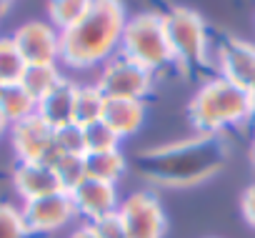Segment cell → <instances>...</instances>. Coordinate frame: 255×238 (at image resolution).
Listing matches in <instances>:
<instances>
[{"label": "cell", "mask_w": 255, "mask_h": 238, "mask_svg": "<svg viewBox=\"0 0 255 238\" xmlns=\"http://www.w3.org/2000/svg\"><path fill=\"white\" fill-rule=\"evenodd\" d=\"M125 23L123 0H93L90 10L60 33V65L68 70H98L118 55Z\"/></svg>", "instance_id": "obj_1"}, {"label": "cell", "mask_w": 255, "mask_h": 238, "mask_svg": "<svg viewBox=\"0 0 255 238\" xmlns=\"http://www.w3.org/2000/svg\"><path fill=\"white\" fill-rule=\"evenodd\" d=\"M188 115L198 136L213 138L225 128H240L255 121V100L248 90L213 75L190 98Z\"/></svg>", "instance_id": "obj_2"}, {"label": "cell", "mask_w": 255, "mask_h": 238, "mask_svg": "<svg viewBox=\"0 0 255 238\" xmlns=\"http://www.w3.org/2000/svg\"><path fill=\"white\" fill-rule=\"evenodd\" d=\"M163 15L165 38L173 53V65L193 73L210 63V35L203 15L185 5H173Z\"/></svg>", "instance_id": "obj_3"}, {"label": "cell", "mask_w": 255, "mask_h": 238, "mask_svg": "<svg viewBox=\"0 0 255 238\" xmlns=\"http://www.w3.org/2000/svg\"><path fill=\"white\" fill-rule=\"evenodd\" d=\"M118 53L148 68L150 73H160L163 68L173 65V53L165 38L163 15L158 10H143L135 15H128Z\"/></svg>", "instance_id": "obj_4"}, {"label": "cell", "mask_w": 255, "mask_h": 238, "mask_svg": "<svg viewBox=\"0 0 255 238\" xmlns=\"http://www.w3.org/2000/svg\"><path fill=\"white\" fill-rule=\"evenodd\" d=\"M95 85L105 98L145 100L155 88V73L118 53L95 70Z\"/></svg>", "instance_id": "obj_5"}, {"label": "cell", "mask_w": 255, "mask_h": 238, "mask_svg": "<svg viewBox=\"0 0 255 238\" xmlns=\"http://www.w3.org/2000/svg\"><path fill=\"white\" fill-rule=\"evenodd\" d=\"M118 216L125 226L128 238H163L168 231L165 208L150 191H135L120 198Z\"/></svg>", "instance_id": "obj_6"}, {"label": "cell", "mask_w": 255, "mask_h": 238, "mask_svg": "<svg viewBox=\"0 0 255 238\" xmlns=\"http://www.w3.org/2000/svg\"><path fill=\"white\" fill-rule=\"evenodd\" d=\"M13 153L18 163H48L53 166L60 153L53 146V128L43 121L40 115H30L25 121L8 128Z\"/></svg>", "instance_id": "obj_7"}, {"label": "cell", "mask_w": 255, "mask_h": 238, "mask_svg": "<svg viewBox=\"0 0 255 238\" xmlns=\"http://www.w3.org/2000/svg\"><path fill=\"white\" fill-rule=\"evenodd\" d=\"M20 213H23V221H25V228H28L30 238L33 236L58 233V231H63L68 223H73L78 218L73 198L65 191H58V193L20 203Z\"/></svg>", "instance_id": "obj_8"}, {"label": "cell", "mask_w": 255, "mask_h": 238, "mask_svg": "<svg viewBox=\"0 0 255 238\" xmlns=\"http://www.w3.org/2000/svg\"><path fill=\"white\" fill-rule=\"evenodd\" d=\"M13 43L20 50L25 65H55L60 63V30L48 20H28L13 30Z\"/></svg>", "instance_id": "obj_9"}, {"label": "cell", "mask_w": 255, "mask_h": 238, "mask_svg": "<svg viewBox=\"0 0 255 238\" xmlns=\"http://www.w3.org/2000/svg\"><path fill=\"white\" fill-rule=\"evenodd\" d=\"M215 70L228 83L250 93L255 85V43L233 35L225 38L215 53Z\"/></svg>", "instance_id": "obj_10"}, {"label": "cell", "mask_w": 255, "mask_h": 238, "mask_svg": "<svg viewBox=\"0 0 255 238\" xmlns=\"http://www.w3.org/2000/svg\"><path fill=\"white\" fill-rule=\"evenodd\" d=\"M70 198H73L78 218H83L85 223L105 218V216L115 213L120 206L118 186L105 183V181H95V178H85L78 188L70 191Z\"/></svg>", "instance_id": "obj_11"}, {"label": "cell", "mask_w": 255, "mask_h": 238, "mask_svg": "<svg viewBox=\"0 0 255 238\" xmlns=\"http://www.w3.org/2000/svg\"><path fill=\"white\" fill-rule=\"evenodd\" d=\"M100 121L120 138L135 136L145 123V100H128V98H105Z\"/></svg>", "instance_id": "obj_12"}, {"label": "cell", "mask_w": 255, "mask_h": 238, "mask_svg": "<svg viewBox=\"0 0 255 238\" xmlns=\"http://www.w3.org/2000/svg\"><path fill=\"white\" fill-rule=\"evenodd\" d=\"M13 188L20 196V201L28 203V201L58 193L60 183L53 166L48 163H18L13 171Z\"/></svg>", "instance_id": "obj_13"}, {"label": "cell", "mask_w": 255, "mask_h": 238, "mask_svg": "<svg viewBox=\"0 0 255 238\" xmlns=\"http://www.w3.org/2000/svg\"><path fill=\"white\" fill-rule=\"evenodd\" d=\"M75 90H78V83H75L70 75H65L43 100H38L35 115H40L53 131H55V128H63V126H68V123H73Z\"/></svg>", "instance_id": "obj_14"}, {"label": "cell", "mask_w": 255, "mask_h": 238, "mask_svg": "<svg viewBox=\"0 0 255 238\" xmlns=\"http://www.w3.org/2000/svg\"><path fill=\"white\" fill-rule=\"evenodd\" d=\"M35 108H38V103L23 90L20 83L0 88V118L5 121L8 128L35 115Z\"/></svg>", "instance_id": "obj_15"}, {"label": "cell", "mask_w": 255, "mask_h": 238, "mask_svg": "<svg viewBox=\"0 0 255 238\" xmlns=\"http://www.w3.org/2000/svg\"><path fill=\"white\" fill-rule=\"evenodd\" d=\"M63 78H65V73H63V65H60V63H55V65H25L23 78H20V85H23V90L38 103V100H43Z\"/></svg>", "instance_id": "obj_16"}, {"label": "cell", "mask_w": 255, "mask_h": 238, "mask_svg": "<svg viewBox=\"0 0 255 238\" xmlns=\"http://www.w3.org/2000/svg\"><path fill=\"white\" fill-rule=\"evenodd\" d=\"M125 168H128V163H125V156L120 153V148L103 151V153H85V173H88V178L118 186V181L123 178Z\"/></svg>", "instance_id": "obj_17"}, {"label": "cell", "mask_w": 255, "mask_h": 238, "mask_svg": "<svg viewBox=\"0 0 255 238\" xmlns=\"http://www.w3.org/2000/svg\"><path fill=\"white\" fill-rule=\"evenodd\" d=\"M103 105H105V95L98 90L95 83H83V85L78 83L75 103H73V123L88 126L93 121H100Z\"/></svg>", "instance_id": "obj_18"}, {"label": "cell", "mask_w": 255, "mask_h": 238, "mask_svg": "<svg viewBox=\"0 0 255 238\" xmlns=\"http://www.w3.org/2000/svg\"><path fill=\"white\" fill-rule=\"evenodd\" d=\"M93 5V0H45V15L53 28L60 33L73 28Z\"/></svg>", "instance_id": "obj_19"}, {"label": "cell", "mask_w": 255, "mask_h": 238, "mask_svg": "<svg viewBox=\"0 0 255 238\" xmlns=\"http://www.w3.org/2000/svg\"><path fill=\"white\" fill-rule=\"evenodd\" d=\"M25 70V60L15 48L10 35H0V85H15L20 83Z\"/></svg>", "instance_id": "obj_20"}, {"label": "cell", "mask_w": 255, "mask_h": 238, "mask_svg": "<svg viewBox=\"0 0 255 238\" xmlns=\"http://www.w3.org/2000/svg\"><path fill=\"white\" fill-rule=\"evenodd\" d=\"M53 171L58 176L60 191H65V193H70L73 188H78L88 178V173H85V156H60L53 163Z\"/></svg>", "instance_id": "obj_21"}, {"label": "cell", "mask_w": 255, "mask_h": 238, "mask_svg": "<svg viewBox=\"0 0 255 238\" xmlns=\"http://www.w3.org/2000/svg\"><path fill=\"white\" fill-rule=\"evenodd\" d=\"M83 128V141H85V153H103V151H115L120 148V138L103 123V121H93Z\"/></svg>", "instance_id": "obj_22"}, {"label": "cell", "mask_w": 255, "mask_h": 238, "mask_svg": "<svg viewBox=\"0 0 255 238\" xmlns=\"http://www.w3.org/2000/svg\"><path fill=\"white\" fill-rule=\"evenodd\" d=\"M53 146L60 156H85L83 128L78 123H68L63 128H55L53 131Z\"/></svg>", "instance_id": "obj_23"}, {"label": "cell", "mask_w": 255, "mask_h": 238, "mask_svg": "<svg viewBox=\"0 0 255 238\" xmlns=\"http://www.w3.org/2000/svg\"><path fill=\"white\" fill-rule=\"evenodd\" d=\"M0 238H30L20 206L0 201Z\"/></svg>", "instance_id": "obj_24"}, {"label": "cell", "mask_w": 255, "mask_h": 238, "mask_svg": "<svg viewBox=\"0 0 255 238\" xmlns=\"http://www.w3.org/2000/svg\"><path fill=\"white\" fill-rule=\"evenodd\" d=\"M90 226H93V231H95V236H98V238H128L125 226H123V221H120L118 211H115V213H110V216H105V218L93 221Z\"/></svg>", "instance_id": "obj_25"}, {"label": "cell", "mask_w": 255, "mask_h": 238, "mask_svg": "<svg viewBox=\"0 0 255 238\" xmlns=\"http://www.w3.org/2000/svg\"><path fill=\"white\" fill-rule=\"evenodd\" d=\"M240 216L250 228H255V181L240 193Z\"/></svg>", "instance_id": "obj_26"}, {"label": "cell", "mask_w": 255, "mask_h": 238, "mask_svg": "<svg viewBox=\"0 0 255 238\" xmlns=\"http://www.w3.org/2000/svg\"><path fill=\"white\" fill-rule=\"evenodd\" d=\"M68 238H98V236H95V231H93V226L83 221L80 226H75V228L70 231V236H68Z\"/></svg>", "instance_id": "obj_27"}, {"label": "cell", "mask_w": 255, "mask_h": 238, "mask_svg": "<svg viewBox=\"0 0 255 238\" xmlns=\"http://www.w3.org/2000/svg\"><path fill=\"white\" fill-rule=\"evenodd\" d=\"M10 5H13L10 0H0V18H3V15H5L8 10H10Z\"/></svg>", "instance_id": "obj_28"}, {"label": "cell", "mask_w": 255, "mask_h": 238, "mask_svg": "<svg viewBox=\"0 0 255 238\" xmlns=\"http://www.w3.org/2000/svg\"><path fill=\"white\" fill-rule=\"evenodd\" d=\"M8 133V126H5V121H3V118H0V138H3Z\"/></svg>", "instance_id": "obj_29"}, {"label": "cell", "mask_w": 255, "mask_h": 238, "mask_svg": "<svg viewBox=\"0 0 255 238\" xmlns=\"http://www.w3.org/2000/svg\"><path fill=\"white\" fill-rule=\"evenodd\" d=\"M250 161H253V166H255V138H253V146H250Z\"/></svg>", "instance_id": "obj_30"}, {"label": "cell", "mask_w": 255, "mask_h": 238, "mask_svg": "<svg viewBox=\"0 0 255 238\" xmlns=\"http://www.w3.org/2000/svg\"><path fill=\"white\" fill-rule=\"evenodd\" d=\"M250 95H253V100H255V85H253V90H250Z\"/></svg>", "instance_id": "obj_31"}, {"label": "cell", "mask_w": 255, "mask_h": 238, "mask_svg": "<svg viewBox=\"0 0 255 238\" xmlns=\"http://www.w3.org/2000/svg\"><path fill=\"white\" fill-rule=\"evenodd\" d=\"M205 238H218V236H205Z\"/></svg>", "instance_id": "obj_32"}, {"label": "cell", "mask_w": 255, "mask_h": 238, "mask_svg": "<svg viewBox=\"0 0 255 238\" xmlns=\"http://www.w3.org/2000/svg\"><path fill=\"white\" fill-rule=\"evenodd\" d=\"M10 3H13V0H10Z\"/></svg>", "instance_id": "obj_33"}, {"label": "cell", "mask_w": 255, "mask_h": 238, "mask_svg": "<svg viewBox=\"0 0 255 238\" xmlns=\"http://www.w3.org/2000/svg\"><path fill=\"white\" fill-rule=\"evenodd\" d=\"M0 88H3V85H0Z\"/></svg>", "instance_id": "obj_34"}]
</instances>
